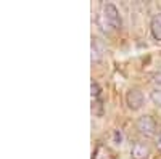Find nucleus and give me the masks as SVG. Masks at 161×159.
Here are the masks:
<instances>
[{
  "label": "nucleus",
  "instance_id": "1",
  "mask_svg": "<svg viewBox=\"0 0 161 159\" xmlns=\"http://www.w3.org/2000/svg\"><path fill=\"white\" fill-rule=\"evenodd\" d=\"M105 23V29H121V15H119V10L116 8V5L113 3H105L103 5V11H102V16H100Z\"/></svg>",
  "mask_w": 161,
  "mask_h": 159
},
{
  "label": "nucleus",
  "instance_id": "2",
  "mask_svg": "<svg viewBox=\"0 0 161 159\" xmlns=\"http://www.w3.org/2000/svg\"><path fill=\"white\" fill-rule=\"evenodd\" d=\"M136 125H137V130L140 132L142 135H145V137H155L156 135V129H158L156 122H155V119L152 116H148V114L140 116L137 119Z\"/></svg>",
  "mask_w": 161,
  "mask_h": 159
},
{
  "label": "nucleus",
  "instance_id": "3",
  "mask_svg": "<svg viewBox=\"0 0 161 159\" xmlns=\"http://www.w3.org/2000/svg\"><path fill=\"white\" fill-rule=\"evenodd\" d=\"M145 103L143 93L139 88H129L126 92V104L130 111H139Z\"/></svg>",
  "mask_w": 161,
  "mask_h": 159
},
{
  "label": "nucleus",
  "instance_id": "4",
  "mask_svg": "<svg viewBox=\"0 0 161 159\" xmlns=\"http://www.w3.org/2000/svg\"><path fill=\"white\" fill-rule=\"evenodd\" d=\"M150 154V148L148 145H145L142 141H136L130 148V156L132 159H147Z\"/></svg>",
  "mask_w": 161,
  "mask_h": 159
},
{
  "label": "nucleus",
  "instance_id": "5",
  "mask_svg": "<svg viewBox=\"0 0 161 159\" xmlns=\"http://www.w3.org/2000/svg\"><path fill=\"white\" fill-rule=\"evenodd\" d=\"M150 31L155 40H161V15H155L150 21Z\"/></svg>",
  "mask_w": 161,
  "mask_h": 159
},
{
  "label": "nucleus",
  "instance_id": "6",
  "mask_svg": "<svg viewBox=\"0 0 161 159\" xmlns=\"http://www.w3.org/2000/svg\"><path fill=\"white\" fill-rule=\"evenodd\" d=\"M92 159H114V156H113V153L108 146L98 145L95 153H93V156H92Z\"/></svg>",
  "mask_w": 161,
  "mask_h": 159
},
{
  "label": "nucleus",
  "instance_id": "7",
  "mask_svg": "<svg viewBox=\"0 0 161 159\" xmlns=\"http://www.w3.org/2000/svg\"><path fill=\"white\" fill-rule=\"evenodd\" d=\"M90 90H92V101H95V100H100V93H102V90L98 87L97 82H92L90 84Z\"/></svg>",
  "mask_w": 161,
  "mask_h": 159
},
{
  "label": "nucleus",
  "instance_id": "8",
  "mask_svg": "<svg viewBox=\"0 0 161 159\" xmlns=\"http://www.w3.org/2000/svg\"><path fill=\"white\" fill-rule=\"evenodd\" d=\"M100 58H102V53L97 47V42H92V61L97 63V61H100Z\"/></svg>",
  "mask_w": 161,
  "mask_h": 159
},
{
  "label": "nucleus",
  "instance_id": "9",
  "mask_svg": "<svg viewBox=\"0 0 161 159\" xmlns=\"http://www.w3.org/2000/svg\"><path fill=\"white\" fill-rule=\"evenodd\" d=\"M102 100H95V101H92V113L93 114H98V116H102V113H103V109H102Z\"/></svg>",
  "mask_w": 161,
  "mask_h": 159
},
{
  "label": "nucleus",
  "instance_id": "10",
  "mask_svg": "<svg viewBox=\"0 0 161 159\" xmlns=\"http://www.w3.org/2000/svg\"><path fill=\"white\" fill-rule=\"evenodd\" d=\"M150 98H152L153 104H156V106H159V108H161V90H155V92H152Z\"/></svg>",
  "mask_w": 161,
  "mask_h": 159
},
{
  "label": "nucleus",
  "instance_id": "11",
  "mask_svg": "<svg viewBox=\"0 0 161 159\" xmlns=\"http://www.w3.org/2000/svg\"><path fill=\"white\" fill-rule=\"evenodd\" d=\"M121 138H123V135H121V132H118V130H116V132H114V140H116V141L119 140V143H121Z\"/></svg>",
  "mask_w": 161,
  "mask_h": 159
},
{
  "label": "nucleus",
  "instance_id": "12",
  "mask_svg": "<svg viewBox=\"0 0 161 159\" xmlns=\"http://www.w3.org/2000/svg\"><path fill=\"white\" fill-rule=\"evenodd\" d=\"M156 146H158V151L161 153V135L158 137V141H156Z\"/></svg>",
  "mask_w": 161,
  "mask_h": 159
}]
</instances>
